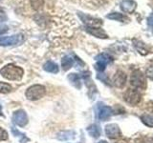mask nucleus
<instances>
[{
	"mask_svg": "<svg viewBox=\"0 0 153 143\" xmlns=\"http://www.w3.org/2000/svg\"><path fill=\"white\" fill-rule=\"evenodd\" d=\"M0 74L6 79L13 80V81H17L22 78L24 74V71L22 68L13 64H9L4 66L3 68L0 70Z\"/></svg>",
	"mask_w": 153,
	"mask_h": 143,
	"instance_id": "1",
	"label": "nucleus"
},
{
	"mask_svg": "<svg viewBox=\"0 0 153 143\" xmlns=\"http://www.w3.org/2000/svg\"><path fill=\"white\" fill-rule=\"evenodd\" d=\"M45 93H46V89L44 86L39 85V84H36V85H33L27 89L25 95L29 100L35 101V100H38V99L42 98L45 95Z\"/></svg>",
	"mask_w": 153,
	"mask_h": 143,
	"instance_id": "2",
	"label": "nucleus"
},
{
	"mask_svg": "<svg viewBox=\"0 0 153 143\" xmlns=\"http://www.w3.org/2000/svg\"><path fill=\"white\" fill-rule=\"evenodd\" d=\"M130 84L136 90H146V79L145 74L139 70L134 71L130 76Z\"/></svg>",
	"mask_w": 153,
	"mask_h": 143,
	"instance_id": "3",
	"label": "nucleus"
},
{
	"mask_svg": "<svg viewBox=\"0 0 153 143\" xmlns=\"http://www.w3.org/2000/svg\"><path fill=\"white\" fill-rule=\"evenodd\" d=\"M123 98L126 100V102L132 105V106H135L138 103H140L142 99V94L138 90L134 88H129L126 92L124 93Z\"/></svg>",
	"mask_w": 153,
	"mask_h": 143,
	"instance_id": "4",
	"label": "nucleus"
},
{
	"mask_svg": "<svg viewBox=\"0 0 153 143\" xmlns=\"http://www.w3.org/2000/svg\"><path fill=\"white\" fill-rule=\"evenodd\" d=\"M24 41L23 35H14L10 36H2L0 37V46H16Z\"/></svg>",
	"mask_w": 153,
	"mask_h": 143,
	"instance_id": "5",
	"label": "nucleus"
},
{
	"mask_svg": "<svg viewBox=\"0 0 153 143\" xmlns=\"http://www.w3.org/2000/svg\"><path fill=\"white\" fill-rule=\"evenodd\" d=\"M13 121L19 127H24L28 123V116L25 111L17 110L13 114Z\"/></svg>",
	"mask_w": 153,
	"mask_h": 143,
	"instance_id": "6",
	"label": "nucleus"
},
{
	"mask_svg": "<svg viewBox=\"0 0 153 143\" xmlns=\"http://www.w3.org/2000/svg\"><path fill=\"white\" fill-rule=\"evenodd\" d=\"M105 135L111 139H117L122 136V133L117 124H108L105 126Z\"/></svg>",
	"mask_w": 153,
	"mask_h": 143,
	"instance_id": "7",
	"label": "nucleus"
},
{
	"mask_svg": "<svg viewBox=\"0 0 153 143\" xmlns=\"http://www.w3.org/2000/svg\"><path fill=\"white\" fill-rule=\"evenodd\" d=\"M96 59H97L96 70H98L99 72H102V71H104L106 65L112 61V57L106 54H102V55H98Z\"/></svg>",
	"mask_w": 153,
	"mask_h": 143,
	"instance_id": "8",
	"label": "nucleus"
},
{
	"mask_svg": "<svg viewBox=\"0 0 153 143\" xmlns=\"http://www.w3.org/2000/svg\"><path fill=\"white\" fill-rule=\"evenodd\" d=\"M112 116V108L109 106H105L102 103L99 104L98 106V117L100 120L105 121L107 120L110 116Z\"/></svg>",
	"mask_w": 153,
	"mask_h": 143,
	"instance_id": "9",
	"label": "nucleus"
},
{
	"mask_svg": "<svg viewBox=\"0 0 153 143\" xmlns=\"http://www.w3.org/2000/svg\"><path fill=\"white\" fill-rule=\"evenodd\" d=\"M113 85L117 88H123L124 87L126 82V74L123 73V71H118L116 74H114L112 78Z\"/></svg>",
	"mask_w": 153,
	"mask_h": 143,
	"instance_id": "10",
	"label": "nucleus"
},
{
	"mask_svg": "<svg viewBox=\"0 0 153 143\" xmlns=\"http://www.w3.org/2000/svg\"><path fill=\"white\" fill-rule=\"evenodd\" d=\"M43 69L51 74H57L59 71L57 64H56L55 62H53V61H47L46 63L43 65Z\"/></svg>",
	"mask_w": 153,
	"mask_h": 143,
	"instance_id": "11",
	"label": "nucleus"
},
{
	"mask_svg": "<svg viewBox=\"0 0 153 143\" xmlns=\"http://www.w3.org/2000/svg\"><path fill=\"white\" fill-rule=\"evenodd\" d=\"M74 137H75V132L73 131H62L57 133V138L62 141L69 140Z\"/></svg>",
	"mask_w": 153,
	"mask_h": 143,
	"instance_id": "12",
	"label": "nucleus"
},
{
	"mask_svg": "<svg viewBox=\"0 0 153 143\" xmlns=\"http://www.w3.org/2000/svg\"><path fill=\"white\" fill-rule=\"evenodd\" d=\"M87 32H90L91 35H93L96 37H100V38H106L107 37V35H105V32L99 28L87 27Z\"/></svg>",
	"mask_w": 153,
	"mask_h": 143,
	"instance_id": "13",
	"label": "nucleus"
},
{
	"mask_svg": "<svg viewBox=\"0 0 153 143\" xmlns=\"http://www.w3.org/2000/svg\"><path fill=\"white\" fill-rule=\"evenodd\" d=\"M74 65V60L70 56H64L61 60V67L64 71H68Z\"/></svg>",
	"mask_w": 153,
	"mask_h": 143,
	"instance_id": "14",
	"label": "nucleus"
},
{
	"mask_svg": "<svg viewBox=\"0 0 153 143\" xmlns=\"http://www.w3.org/2000/svg\"><path fill=\"white\" fill-rule=\"evenodd\" d=\"M87 131L89 133V135L95 138H97L100 136V129L97 124H92L91 126H89L87 128Z\"/></svg>",
	"mask_w": 153,
	"mask_h": 143,
	"instance_id": "15",
	"label": "nucleus"
},
{
	"mask_svg": "<svg viewBox=\"0 0 153 143\" xmlns=\"http://www.w3.org/2000/svg\"><path fill=\"white\" fill-rule=\"evenodd\" d=\"M68 79L70 82L73 84L76 88L79 89L80 86H81V82H80V77L79 75H78L76 74H70L68 76Z\"/></svg>",
	"mask_w": 153,
	"mask_h": 143,
	"instance_id": "16",
	"label": "nucleus"
},
{
	"mask_svg": "<svg viewBox=\"0 0 153 143\" xmlns=\"http://www.w3.org/2000/svg\"><path fill=\"white\" fill-rule=\"evenodd\" d=\"M141 120L145 125L150 128H153V116H150V114H143V116H141Z\"/></svg>",
	"mask_w": 153,
	"mask_h": 143,
	"instance_id": "17",
	"label": "nucleus"
},
{
	"mask_svg": "<svg viewBox=\"0 0 153 143\" xmlns=\"http://www.w3.org/2000/svg\"><path fill=\"white\" fill-rule=\"evenodd\" d=\"M30 3H31V6L33 7V10L39 11V10L43 7L44 0H30Z\"/></svg>",
	"mask_w": 153,
	"mask_h": 143,
	"instance_id": "18",
	"label": "nucleus"
},
{
	"mask_svg": "<svg viewBox=\"0 0 153 143\" xmlns=\"http://www.w3.org/2000/svg\"><path fill=\"white\" fill-rule=\"evenodd\" d=\"M12 91V86L8 83L0 82V94H9Z\"/></svg>",
	"mask_w": 153,
	"mask_h": 143,
	"instance_id": "19",
	"label": "nucleus"
},
{
	"mask_svg": "<svg viewBox=\"0 0 153 143\" xmlns=\"http://www.w3.org/2000/svg\"><path fill=\"white\" fill-rule=\"evenodd\" d=\"M8 139V133L0 127V141H3V140H6Z\"/></svg>",
	"mask_w": 153,
	"mask_h": 143,
	"instance_id": "20",
	"label": "nucleus"
},
{
	"mask_svg": "<svg viewBox=\"0 0 153 143\" xmlns=\"http://www.w3.org/2000/svg\"><path fill=\"white\" fill-rule=\"evenodd\" d=\"M8 31V28L6 26H2V27H0V35H2V33L4 32H6Z\"/></svg>",
	"mask_w": 153,
	"mask_h": 143,
	"instance_id": "21",
	"label": "nucleus"
},
{
	"mask_svg": "<svg viewBox=\"0 0 153 143\" xmlns=\"http://www.w3.org/2000/svg\"><path fill=\"white\" fill-rule=\"evenodd\" d=\"M0 116H2V106L0 105Z\"/></svg>",
	"mask_w": 153,
	"mask_h": 143,
	"instance_id": "22",
	"label": "nucleus"
},
{
	"mask_svg": "<svg viewBox=\"0 0 153 143\" xmlns=\"http://www.w3.org/2000/svg\"><path fill=\"white\" fill-rule=\"evenodd\" d=\"M98 143H108V142H106L105 140H100V141H99Z\"/></svg>",
	"mask_w": 153,
	"mask_h": 143,
	"instance_id": "23",
	"label": "nucleus"
}]
</instances>
